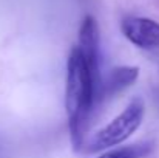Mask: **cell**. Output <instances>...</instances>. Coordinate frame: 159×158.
<instances>
[{
    "label": "cell",
    "instance_id": "obj_1",
    "mask_svg": "<svg viewBox=\"0 0 159 158\" xmlns=\"http://www.w3.org/2000/svg\"><path fill=\"white\" fill-rule=\"evenodd\" d=\"M102 81L88 65L84 53L76 45L70 51L66 62L65 108L68 115L70 138L74 151L84 147L85 124L96 101L101 98Z\"/></svg>",
    "mask_w": 159,
    "mask_h": 158
},
{
    "label": "cell",
    "instance_id": "obj_2",
    "mask_svg": "<svg viewBox=\"0 0 159 158\" xmlns=\"http://www.w3.org/2000/svg\"><path fill=\"white\" fill-rule=\"evenodd\" d=\"M145 115V104L142 98L131 99L128 105L116 116L113 118L107 126L101 130L93 133L88 141L84 144L85 151L90 154L114 149L116 146L127 141L142 124Z\"/></svg>",
    "mask_w": 159,
    "mask_h": 158
},
{
    "label": "cell",
    "instance_id": "obj_3",
    "mask_svg": "<svg viewBox=\"0 0 159 158\" xmlns=\"http://www.w3.org/2000/svg\"><path fill=\"white\" fill-rule=\"evenodd\" d=\"M122 34L144 50L159 48V23L147 17H125L120 23Z\"/></svg>",
    "mask_w": 159,
    "mask_h": 158
},
{
    "label": "cell",
    "instance_id": "obj_4",
    "mask_svg": "<svg viewBox=\"0 0 159 158\" xmlns=\"http://www.w3.org/2000/svg\"><path fill=\"white\" fill-rule=\"evenodd\" d=\"M99 45H101L99 25L93 16H85L80 23V28H79L77 47L84 53L93 73L101 78V74H99Z\"/></svg>",
    "mask_w": 159,
    "mask_h": 158
},
{
    "label": "cell",
    "instance_id": "obj_5",
    "mask_svg": "<svg viewBox=\"0 0 159 158\" xmlns=\"http://www.w3.org/2000/svg\"><path fill=\"white\" fill-rule=\"evenodd\" d=\"M138 78H139V68H138V67H133V65H120V67L113 68V70L110 71L108 78L102 82L101 96L111 98V96L120 93V92L125 90L127 87L133 85Z\"/></svg>",
    "mask_w": 159,
    "mask_h": 158
},
{
    "label": "cell",
    "instance_id": "obj_6",
    "mask_svg": "<svg viewBox=\"0 0 159 158\" xmlns=\"http://www.w3.org/2000/svg\"><path fill=\"white\" fill-rule=\"evenodd\" d=\"M150 152H152V143H139V144L108 149L98 158H142Z\"/></svg>",
    "mask_w": 159,
    "mask_h": 158
}]
</instances>
